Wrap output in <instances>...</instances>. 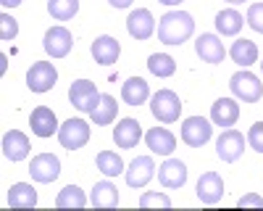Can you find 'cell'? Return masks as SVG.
<instances>
[{
  "mask_svg": "<svg viewBox=\"0 0 263 211\" xmlns=\"http://www.w3.org/2000/svg\"><path fill=\"white\" fill-rule=\"evenodd\" d=\"M147 69H150V74L166 79V77H171L174 72H177V61H174L168 53H153L147 58Z\"/></svg>",
  "mask_w": 263,
  "mask_h": 211,
  "instance_id": "cell-29",
  "label": "cell"
},
{
  "mask_svg": "<svg viewBox=\"0 0 263 211\" xmlns=\"http://www.w3.org/2000/svg\"><path fill=\"white\" fill-rule=\"evenodd\" d=\"M195 32V21L187 11H168L158 21V40L163 45H182Z\"/></svg>",
  "mask_w": 263,
  "mask_h": 211,
  "instance_id": "cell-1",
  "label": "cell"
},
{
  "mask_svg": "<svg viewBox=\"0 0 263 211\" xmlns=\"http://www.w3.org/2000/svg\"><path fill=\"white\" fill-rule=\"evenodd\" d=\"M58 140L66 151H79L90 143V124L84 119H66L58 127Z\"/></svg>",
  "mask_w": 263,
  "mask_h": 211,
  "instance_id": "cell-3",
  "label": "cell"
},
{
  "mask_svg": "<svg viewBox=\"0 0 263 211\" xmlns=\"http://www.w3.org/2000/svg\"><path fill=\"white\" fill-rule=\"evenodd\" d=\"M158 180H161V185L168 187V190L182 187V185L187 182V166H184V161H179V159H166V161L158 166Z\"/></svg>",
  "mask_w": 263,
  "mask_h": 211,
  "instance_id": "cell-14",
  "label": "cell"
},
{
  "mask_svg": "<svg viewBox=\"0 0 263 211\" xmlns=\"http://www.w3.org/2000/svg\"><path fill=\"white\" fill-rule=\"evenodd\" d=\"M195 53L200 56V61H205V63H224L227 48H224V42L218 40L216 34H200L197 42H195Z\"/></svg>",
  "mask_w": 263,
  "mask_h": 211,
  "instance_id": "cell-15",
  "label": "cell"
},
{
  "mask_svg": "<svg viewBox=\"0 0 263 211\" xmlns=\"http://www.w3.org/2000/svg\"><path fill=\"white\" fill-rule=\"evenodd\" d=\"M245 24H250L258 34H263V3H253V6L248 8Z\"/></svg>",
  "mask_w": 263,
  "mask_h": 211,
  "instance_id": "cell-34",
  "label": "cell"
},
{
  "mask_svg": "<svg viewBox=\"0 0 263 211\" xmlns=\"http://www.w3.org/2000/svg\"><path fill=\"white\" fill-rule=\"evenodd\" d=\"M3 156L8 161H24L29 156V137L18 130H11L3 135Z\"/></svg>",
  "mask_w": 263,
  "mask_h": 211,
  "instance_id": "cell-20",
  "label": "cell"
},
{
  "mask_svg": "<svg viewBox=\"0 0 263 211\" xmlns=\"http://www.w3.org/2000/svg\"><path fill=\"white\" fill-rule=\"evenodd\" d=\"M116 111H119L116 98L108 95V93H100V100H98L95 109L90 111V116H92V121H95L98 127H105V124H111V121L116 119Z\"/></svg>",
  "mask_w": 263,
  "mask_h": 211,
  "instance_id": "cell-25",
  "label": "cell"
},
{
  "mask_svg": "<svg viewBox=\"0 0 263 211\" xmlns=\"http://www.w3.org/2000/svg\"><path fill=\"white\" fill-rule=\"evenodd\" d=\"M8 206L11 208H34L37 206V190L27 182H16L8 190Z\"/></svg>",
  "mask_w": 263,
  "mask_h": 211,
  "instance_id": "cell-24",
  "label": "cell"
},
{
  "mask_svg": "<svg viewBox=\"0 0 263 211\" xmlns=\"http://www.w3.org/2000/svg\"><path fill=\"white\" fill-rule=\"evenodd\" d=\"M108 3H111L114 8H129V6H132V0H108Z\"/></svg>",
  "mask_w": 263,
  "mask_h": 211,
  "instance_id": "cell-37",
  "label": "cell"
},
{
  "mask_svg": "<svg viewBox=\"0 0 263 211\" xmlns=\"http://www.w3.org/2000/svg\"><path fill=\"white\" fill-rule=\"evenodd\" d=\"M0 6L3 8H16V6H21V0H0Z\"/></svg>",
  "mask_w": 263,
  "mask_h": 211,
  "instance_id": "cell-38",
  "label": "cell"
},
{
  "mask_svg": "<svg viewBox=\"0 0 263 211\" xmlns=\"http://www.w3.org/2000/svg\"><path fill=\"white\" fill-rule=\"evenodd\" d=\"M197 198L205 206H213L224 198V180L218 172H205L197 180Z\"/></svg>",
  "mask_w": 263,
  "mask_h": 211,
  "instance_id": "cell-11",
  "label": "cell"
},
{
  "mask_svg": "<svg viewBox=\"0 0 263 211\" xmlns=\"http://www.w3.org/2000/svg\"><path fill=\"white\" fill-rule=\"evenodd\" d=\"M87 203V196H84V190L77 187V185H66L63 190H58V196H55V206L58 208H84Z\"/></svg>",
  "mask_w": 263,
  "mask_h": 211,
  "instance_id": "cell-28",
  "label": "cell"
},
{
  "mask_svg": "<svg viewBox=\"0 0 263 211\" xmlns=\"http://www.w3.org/2000/svg\"><path fill=\"white\" fill-rule=\"evenodd\" d=\"M71 45H74V37L66 27H50L42 37V48L50 58H66L71 53Z\"/></svg>",
  "mask_w": 263,
  "mask_h": 211,
  "instance_id": "cell-7",
  "label": "cell"
},
{
  "mask_svg": "<svg viewBox=\"0 0 263 211\" xmlns=\"http://www.w3.org/2000/svg\"><path fill=\"white\" fill-rule=\"evenodd\" d=\"M126 32L135 37V40H150L153 32H156V19H153V13L147 8H137L132 11L126 16Z\"/></svg>",
  "mask_w": 263,
  "mask_h": 211,
  "instance_id": "cell-12",
  "label": "cell"
},
{
  "mask_svg": "<svg viewBox=\"0 0 263 211\" xmlns=\"http://www.w3.org/2000/svg\"><path fill=\"white\" fill-rule=\"evenodd\" d=\"M242 24H245L242 13L234 11V8H227V11H218V13H216V29L221 32L224 37H234V34H239Z\"/></svg>",
  "mask_w": 263,
  "mask_h": 211,
  "instance_id": "cell-27",
  "label": "cell"
},
{
  "mask_svg": "<svg viewBox=\"0 0 263 211\" xmlns=\"http://www.w3.org/2000/svg\"><path fill=\"white\" fill-rule=\"evenodd\" d=\"M145 143L150 148V153H158V156H171L174 148H177V137H174V132H168L166 127H153V130H147Z\"/></svg>",
  "mask_w": 263,
  "mask_h": 211,
  "instance_id": "cell-17",
  "label": "cell"
},
{
  "mask_svg": "<svg viewBox=\"0 0 263 211\" xmlns=\"http://www.w3.org/2000/svg\"><path fill=\"white\" fill-rule=\"evenodd\" d=\"M237 206H258V208H263V196H255V193H248V196H239Z\"/></svg>",
  "mask_w": 263,
  "mask_h": 211,
  "instance_id": "cell-36",
  "label": "cell"
},
{
  "mask_svg": "<svg viewBox=\"0 0 263 211\" xmlns=\"http://www.w3.org/2000/svg\"><path fill=\"white\" fill-rule=\"evenodd\" d=\"M229 90L237 100H242V103H258L260 95H263V84L250 72H237L229 79Z\"/></svg>",
  "mask_w": 263,
  "mask_h": 211,
  "instance_id": "cell-4",
  "label": "cell"
},
{
  "mask_svg": "<svg viewBox=\"0 0 263 211\" xmlns=\"http://www.w3.org/2000/svg\"><path fill=\"white\" fill-rule=\"evenodd\" d=\"M260 69H263V63H260Z\"/></svg>",
  "mask_w": 263,
  "mask_h": 211,
  "instance_id": "cell-41",
  "label": "cell"
},
{
  "mask_svg": "<svg viewBox=\"0 0 263 211\" xmlns=\"http://www.w3.org/2000/svg\"><path fill=\"white\" fill-rule=\"evenodd\" d=\"M124 174H126L129 187H145L153 180V174H156V164H153L150 156H137L129 164V169H124Z\"/></svg>",
  "mask_w": 263,
  "mask_h": 211,
  "instance_id": "cell-13",
  "label": "cell"
},
{
  "mask_svg": "<svg viewBox=\"0 0 263 211\" xmlns=\"http://www.w3.org/2000/svg\"><path fill=\"white\" fill-rule=\"evenodd\" d=\"M142 137V124L137 119H121L116 124V130H114V143L119 148H124V151H129V148H137Z\"/></svg>",
  "mask_w": 263,
  "mask_h": 211,
  "instance_id": "cell-18",
  "label": "cell"
},
{
  "mask_svg": "<svg viewBox=\"0 0 263 211\" xmlns=\"http://www.w3.org/2000/svg\"><path fill=\"white\" fill-rule=\"evenodd\" d=\"M98 169H100L105 177H116V174L124 172V161H121V156L114 153V151H100V153H98Z\"/></svg>",
  "mask_w": 263,
  "mask_h": 211,
  "instance_id": "cell-31",
  "label": "cell"
},
{
  "mask_svg": "<svg viewBox=\"0 0 263 211\" xmlns=\"http://www.w3.org/2000/svg\"><path fill=\"white\" fill-rule=\"evenodd\" d=\"M79 11V0H48V13L55 21H69Z\"/></svg>",
  "mask_w": 263,
  "mask_h": 211,
  "instance_id": "cell-30",
  "label": "cell"
},
{
  "mask_svg": "<svg viewBox=\"0 0 263 211\" xmlns=\"http://www.w3.org/2000/svg\"><path fill=\"white\" fill-rule=\"evenodd\" d=\"M16 34H18V21L11 13H3V16H0V40L11 42Z\"/></svg>",
  "mask_w": 263,
  "mask_h": 211,
  "instance_id": "cell-32",
  "label": "cell"
},
{
  "mask_svg": "<svg viewBox=\"0 0 263 211\" xmlns=\"http://www.w3.org/2000/svg\"><path fill=\"white\" fill-rule=\"evenodd\" d=\"M29 174H32L34 182H42V185L55 182L58 174H61V161H58V156H53V153H40V156H34L32 164H29Z\"/></svg>",
  "mask_w": 263,
  "mask_h": 211,
  "instance_id": "cell-9",
  "label": "cell"
},
{
  "mask_svg": "<svg viewBox=\"0 0 263 211\" xmlns=\"http://www.w3.org/2000/svg\"><path fill=\"white\" fill-rule=\"evenodd\" d=\"M248 143H250L253 151L263 153V121H255V124L250 127V132H248Z\"/></svg>",
  "mask_w": 263,
  "mask_h": 211,
  "instance_id": "cell-35",
  "label": "cell"
},
{
  "mask_svg": "<svg viewBox=\"0 0 263 211\" xmlns=\"http://www.w3.org/2000/svg\"><path fill=\"white\" fill-rule=\"evenodd\" d=\"M150 98V84L142 77H129L121 84V100L126 106H142Z\"/></svg>",
  "mask_w": 263,
  "mask_h": 211,
  "instance_id": "cell-22",
  "label": "cell"
},
{
  "mask_svg": "<svg viewBox=\"0 0 263 211\" xmlns=\"http://www.w3.org/2000/svg\"><path fill=\"white\" fill-rule=\"evenodd\" d=\"M158 3H163V6H179L182 0H158Z\"/></svg>",
  "mask_w": 263,
  "mask_h": 211,
  "instance_id": "cell-39",
  "label": "cell"
},
{
  "mask_svg": "<svg viewBox=\"0 0 263 211\" xmlns=\"http://www.w3.org/2000/svg\"><path fill=\"white\" fill-rule=\"evenodd\" d=\"M90 203H92L95 208H116V206H119V190H116V185L108 182V180L95 182L92 196H90Z\"/></svg>",
  "mask_w": 263,
  "mask_h": 211,
  "instance_id": "cell-23",
  "label": "cell"
},
{
  "mask_svg": "<svg viewBox=\"0 0 263 211\" xmlns=\"http://www.w3.org/2000/svg\"><path fill=\"white\" fill-rule=\"evenodd\" d=\"M239 119V106L232 98H218L211 106V121L216 127H234Z\"/></svg>",
  "mask_w": 263,
  "mask_h": 211,
  "instance_id": "cell-21",
  "label": "cell"
},
{
  "mask_svg": "<svg viewBox=\"0 0 263 211\" xmlns=\"http://www.w3.org/2000/svg\"><path fill=\"white\" fill-rule=\"evenodd\" d=\"M150 114L163 124H174L182 114V100L174 90H158L150 98Z\"/></svg>",
  "mask_w": 263,
  "mask_h": 211,
  "instance_id": "cell-2",
  "label": "cell"
},
{
  "mask_svg": "<svg viewBox=\"0 0 263 211\" xmlns=\"http://www.w3.org/2000/svg\"><path fill=\"white\" fill-rule=\"evenodd\" d=\"M242 151H245V137H242V132H237V130H227V132H221V137L216 140V156L221 159L224 164L239 161Z\"/></svg>",
  "mask_w": 263,
  "mask_h": 211,
  "instance_id": "cell-10",
  "label": "cell"
},
{
  "mask_svg": "<svg viewBox=\"0 0 263 211\" xmlns=\"http://www.w3.org/2000/svg\"><path fill=\"white\" fill-rule=\"evenodd\" d=\"M211 135H213V127L203 116H190L182 121V140L190 148H203L211 140Z\"/></svg>",
  "mask_w": 263,
  "mask_h": 211,
  "instance_id": "cell-8",
  "label": "cell"
},
{
  "mask_svg": "<svg viewBox=\"0 0 263 211\" xmlns=\"http://www.w3.org/2000/svg\"><path fill=\"white\" fill-rule=\"evenodd\" d=\"M227 3H232V6H237V3H245V0H227Z\"/></svg>",
  "mask_w": 263,
  "mask_h": 211,
  "instance_id": "cell-40",
  "label": "cell"
},
{
  "mask_svg": "<svg viewBox=\"0 0 263 211\" xmlns=\"http://www.w3.org/2000/svg\"><path fill=\"white\" fill-rule=\"evenodd\" d=\"M119 56H121V45H119L116 37H108V34L95 37V42H92L95 63H100V66H114V63L119 61Z\"/></svg>",
  "mask_w": 263,
  "mask_h": 211,
  "instance_id": "cell-16",
  "label": "cell"
},
{
  "mask_svg": "<svg viewBox=\"0 0 263 211\" xmlns=\"http://www.w3.org/2000/svg\"><path fill=\"white\" fill-rule=\"evenodd\" d=\"M150 206L171 208V198L163 196V193H153V190H147V193H142V198H140V208H150Z\"/></svg>",
  "mask_w": 263,
  "mask_h": 211,
  "instance_id": "cell-33",
  "label": "cell"
},
{
  "mask_svg": "<svg viewBox=\"0 0 263 211\" xmlns=\"http://www.w3.org/2000/svg\"><path fill=\"white\" fill-rule=\"evenodd\" d=\"M69 100L77 111H84V114H90L98 100H100V93H98V84L90 82V79H77L71 82V87H69Z\"/></svg>",
  "mask_w": 263,
  "mask_h": 211,
  "instance_id": "cell-5",
  "label": "cell"
},
{
  "mask_svg": "<svg viewBox=\"0 0 263 211\" xmlns=\"http://www.w3.org/2000/svg\"><path fill=\"white\" fill-rule=\"evenodd\" d=\"M55 79H58V72L53 63L48 61H34L29 72H27V84L32 93H48L55 87Z\"/></svg>",
  "mask_w": 263,
  "mask_h": 211,
  "instance_id": "cell-6",
  "label": "cell"
},
{
  "mask_svg": "<svg viewBox=\"0 0 263 211\" xmlns=\"http://www.w3.org/2000/svg\"><path fill=\"white\" fill-rule=\"evenodd\" d=\"M29 124H32V132L37 137H53V132H58V119H55L53 109H48V106H37L29 116Z\"/></svg>",
  "mask_w": 263,
  "mask_h": 211,
  "instance_id": "cell-19",
  "label": "cell"
},
{
  "mask_svg": "<svg viewBox=\"0 0 263 211\" xmlns=\"http://www.w3.org/2000/svg\"><path fill=\"white\" fill-rule=\"evenodd\" d=\"M229 56H232V61L234 63H239V66H253V63L258 61V45L253 40H237V42H232V48H229Z\"/></svg>",
  "mask_w": 263,
  "mask_h": 211,
  "instance_id": "cell-26",
  "label": "cell"
}]
</instances>
